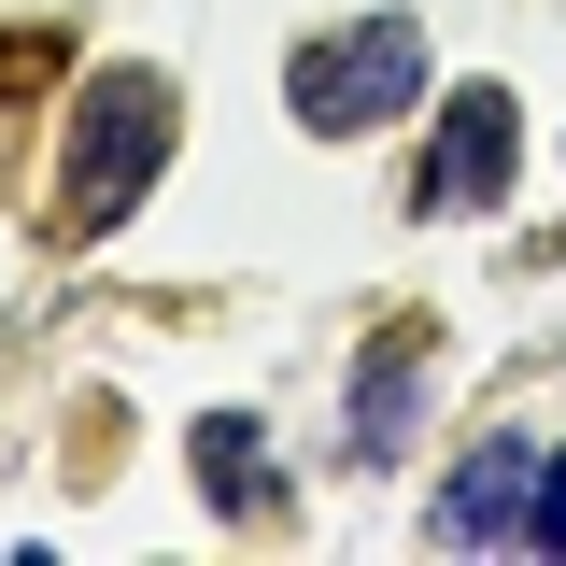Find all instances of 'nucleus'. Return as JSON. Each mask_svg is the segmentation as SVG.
Returning <instances> with one entry per match:
<instances>
[{"instance_id": "1", "label": "nucleus", "mask_w": 566, "mask_h": 566, "mask_svg": "<svg viewBox=\"0 0 566 566\" xmlns=\"http://www.w3.org/2000/svg\"><path fill=\"white\" fill-rule=\"evenodd\" d=\"M170 128H185V99H170V71H142V57H114V71H85V99H71V199H57V227L71 241H99V227H128L142 212V185L170 170Z\"/></svg>"}, {"instance_id": "2", "label": "nucleus", "mask_w": 566, "mask_h": 566, "mask_svg": "<svg viewBox=\"0 0 566 566\" xmlns=\"http://www.w3.org/2000/svg\"><path fill=\"white\" fill-rule=\"evenodd\" d=\"M411 99H424V29L411 14H354V29L283 57V114L312 142H368V128H397Z\"/></svg>"}, {"instance_id": "3", "label": "nucleus", "mask_w": 566, "mask_h": 566, "mask_svg": "<svg viewBox=\"0 0 566 566\" xmlns=\"http://www.w3.org/2000/svg\"><path fill=\"white\" fill-rule=\"evenodd\" d=\"M510 156H524V114H510V85H453L439 99V142H424V212H495L510 199Z\"/></svg>"}, {"instance_id": "4", "label": "nucleus", "mask_w": 566, "mask_h": 566, "mask_svg": "<svg viewBox=\"0 0 566 566\" xmlns=\"http://www.w3.org/2000/svg\"><path fill=\"white\" fill-rule=\"evenodd\" d=\"M524 482H538V453L495 424V439H468V468L439 482V510H424V553H495V538H524Z\"/></svg>"}, {"instance_id": "5", "label": "nucleus", "mask_w": 566, "mask_h": 566, "mask_svg": "<svg viewBox=\"0 0 566 566\" xmlns=\"http://www.w3.org/2000/svg\"><path fill=\"white\" fill-rule=\"evenodd\" d=\"M185 468H199V495L227 510V524H270V510H283V453H270L255 411H199V424H185Z\"/></svg>"}, {"instance_id": "6", "label": "nucleus", "mask_w": 566, "mask_h": 566, "mask_svg": "<svg viewBox=\"0 0 566 566\" xmlns=\"http://www.w3.org/2000/svg\"><path fill=\"white\" fill-rule=\"evenodd\" d=\"M411 424H424V340H382L368 368H354V453L382 468V453H397Z\"/></svg>"}, {"instance_id": "7", "label": "nucleus", "mask_w": 566, "mask_h": 566, "mask_svg": "<svg viewBox=\"0 0 566 566\" xmlns=\"http://www.w3.org/2000/svg\"><path fill=\"white\" fill-rule=\"evenodd\" d=\"M524 538H538V553H566V439L538 453V482H524Z\"/></svg>"}, {"instance_id": "8", "label": "nucleus", "mask_w": 566, "mask_h": 566, "mask_svg": "<svg viewBox=\"0 0 566 566\" xmlns=\"http://www.w3.org/2000/svg\"><path fill=\"white\" fill-rule=\"evenodd\" d=\"M43 57H57L43 29H0V99H29V85H43Z\"/></svg>"}]
</instances>
